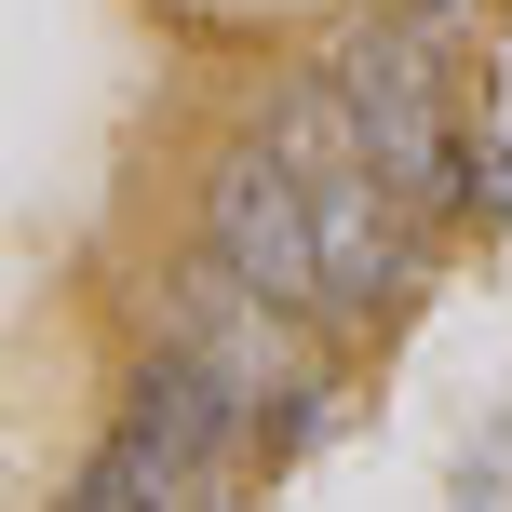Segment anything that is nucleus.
<instances>
[{
  "instance_id": "obj_2",
  "label": "nucleus",
  "mask_w": 512,
  "mask_h": 512,
  "mask_svg": "<svg viewBox=\"0 0 512 512\" xmlns=\"http://www.w3.org/2000/svg\"><path fill=\"white\" fill-rule=\"evenodd\" d=\"M337 108H351L378 189H405V203L459 189V135H445V81H432L418 14H405V27H351V41H337Z\"/></svg>"
},
{
  "instance_id": "obj_3",
  "label": "nucleus",
  "mask_w": 512,
  "mask_h": 512,
  "mask_svg": "<svg viewBox=\"0 0 512 512\" xmlns=\"http://www.w3.org/2000/svg\"><path fill=\"white\" fill-rule=\"evenodd\" d=\"M310 256H324V297L337 324H378L391 297H405L418 243H405V189H378V162H337V176H310Z\"/></svg>"
},
{
  "instance_id": "obj_1",
  "label": "nucleus",
  "mask_w": 512,
  "mask_h": 512,
  "mask_svg": "<svg viewBox=\"0 0 512 512\" xmlns=\"http://www.w3.org/2000/svg\"><path fill=\"white\" fill-rule=\"evenodd\" d=\"M203 256H216V283L256 297V310H310V297H324V256H310V176L270 149V135H243V149L203 176Z\"/></svg>"
},
{
  "instance_id": "obj_4",
  "label": "nucleus",
  "mask_w": 512,
  "mask_h": 512,
  "mask_svg": "<svg viewBox=\"0 0 512 512\" xmlns=\"http://www.w3.org/2000/svg\"><path fill=\"white\" fill-rule=\"evenodd\" d=\"M405 14H418V27H432V14H459V0H405Z\"/></svg>"
}]
</instances>
